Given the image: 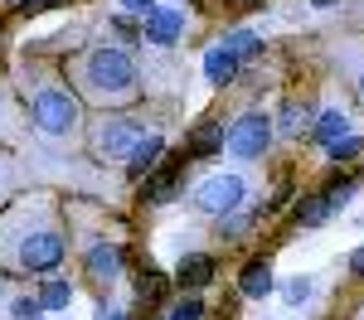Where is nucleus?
<instances>
[{"label":"nucleus","mask_w":364,"mask_h":320,"mask_svg":"<svg viewBox=\"0 0 364 320\" xmlns=\"http://www.w3.org/2000/svg\"><path fill=\"white\" fill-rule=\"evenodd\" d=\"M204 73H209V83H214V87H224V83H233V73H238V58L228 54L224 44H214V49L204 54Z\"/></svg>","instance_id":"15"},{"label":"nucleus","mask_w":364,"mask_h":320,"mask_svg":"<svg viewBox=\"0 0 364 320\" xmlns=\"http://www.w3.org/2000/svg\"><path fill=\"white\" fill-rule=\"evenodd\" d=\"M63 262V238L58 233H29L20 243V267L25 272H54Z\"/></svg>","instance_id":"5"},{"label":"nucleus","mask_w":364,"mask_h":320,"mask_svg":"<svg viewBox=\"0 0 364 320\" xmlns=\"http://www.w3.org/2000/svg\"><path fill=\"white\" fill-rule=\"evenodd\" d=\"M161 160H166V141H161V136H141V141L127 150V175H136V180H141V175L156 170Z\"/></svg>","instance_id":"9"},{"label":"nucleus","mask_w":364,"mask_h":320,"mask_svg":"<svg viewBox=\"0 0 364 320\" xmlns=\"http://www.w3.org/2000/svg\"><path fill=\"white\" fill-rule=\"evenodd\" d=\"M360 97H364V78H360Z\"/></svg>","instance_id":"32"},{"label":"nucleus","mask_w":364,"mask_h":320,"mask_svg":"<svg viewBox=\"0 0 364 320\" xmlns=\"http://www.w3.org/2000/svg\"><path fill=\"white\" fill-rule=\"evenodd\" d=\"M248 228H252L248 214H224V224H219V238H224V243H238V238H243Z\"/></svg>","instance_id":"22"},{"label":"nucleus","mask_w":364,"mask_h":320,"mask_svg":"<svg viewBox=\"0 0 364 320\" xmlns=\"http://www.w3.org/2000/svg\"><path fill=\"white\" fill-rule=\"evenodd\" d=\"M97 320H127V311H122V306H102V311H97Z\"/></svg>","instance_id":"30"},{"label":"nucleus","mask_w":364,"mask_h":320,"mask_svg":"<svg viewBox=\"0 0 364 320\" xmlns=\"http://www.w3.org/2000/svg\"><path fill=\"white\" fill-rule=\"evenodd\" d=\"M68 296H73V287H68V282H44V291H39V306H44V311H63V306H68Z\"/></svg>","instance_id":"19"},{"label":"nucleus","mask_w":364,"mask_h":320,"mask_svg":"<svg viewBox=\"0 0 364 320\" xmlns=\"http://www.w3.org/2000/svg\"><path fill=\"white\" fill-rule=\"evenodd\" d=\"M243 199H248V189L238 175H209L195 189V209L204 214H233V209H243Z\"/></svg>","instance_id":"4"},{"label":"nucleus","mask_w":364,"mask_h":320,"mask_svg":"<svg viewBox=\"0 0 364 320\" xmlns=\"http://www.w3.org/2000/svg\"><path fill=\"white\" fill-rule=\"evenodd\" d=\"M199 316H204V301H199V296H190V301H180V306L170 311V320H199Z\"/></svg>","instance_id":"24"},{"label":"nucleus","mask_w":364,"mask_h":320,"mask_svg":"<svg viewBox=\"0 0 364 320\" xmlns=\"http://www.w3.org/2000/svg\"><path fill=\"white\" fill-rule=\"evenodd\" d=\"M224 150V121H199L190 131V160H209Z\"/></svg>","instance_id":"12"},{"label":"nucleus","mask_w":364,"mask_h":320,"mask_svg":"<svg viewBox=\"0 0 364 320\" xmlns=\"http://www.w3.org/2000/svg\"><path fill=\"white\" fill-rule=\"evenodd\" d=\"M224 49L238 58V63H243V58H252L257 49H262V39H257L252 29H238V34H228V39H224Z\"/></svg>","instance_id":"18"},{"label":"nucleus","mask_w":364,"mask_h":320,"mask_svg":"<svg viewBox=\"0 0 364 320\" xmlns=\"http://www.w3.org/2000/svg\"><path fill=\"white\" fill-rule=\"evenodd\" d=\"M311 296V282L306 277H301V282H291V287H287V301H306Z\"/></svg>","instance_id":"26"},{"label":"nucleus","mask_w":364,"mask_h":320,"mask_svg":"<svg viewBox=\"0 0 364 320\" xmlns=\"http://www.w3.org/2000/svg\"><path fill=\"white\" fill-rule=\"evenodd\" d=\"M277 126L287 131V136H301V131H306V107H301V102H287Z\"/></svg>","instance_id":"20"},{"label":"nucleus","mask_w":364,"mask_h":320,"mask_svg":"<svg viewBox=\"0 0 364 320\" xmlns=\"http://www.w3.org/2000/svg\"><path fill=\"white\" fill-rule=\"evenodd\" d=\"M326 150H331V160H336V165H350V160L360 155L364 145H360V136H340V141H336V145H326Z\"/></svg>","instance_id":"23"},{"label":"nucleus","mask_w":364,"mask_h":320,"mask_svg":"<svg viewBox=\"0 0 364 320\" xmlns=\"http://www.w3.org/2000/svg\"><path fill=\"white\" fill-rule=\"evenodd\" d=\"M340 136H350V121L340 112H321V121L311 126V141H321V145H336Z\"/></svg>","instance_id":"16"},{"label":"nucleus","mask_w":364,"mask_h":320,"mask_svg":"<svg viewBox=\"0 0 364 320\" xmlns=\"http://www.w3.org/2000/svg\"><path fill=\"white\" fill-rule=\"evenodd\" d=\"M291 219L296 224H326L331 219V204H326V194H301V204L291 209Z\"/></svg>","instance_id":"17"},{"label":"nucleus","mask_w":364,"mask_h":320,"mask_svg":"<svg viewBox=\"0 0 364 320\" xmlns=\"http://www.w3.org/2000/svg\"><path fill=\"white\" fill-rule=\"evenodd\" d=\"M117 5H122L127 15H146V10H151V0H117Z\"/></svg>","instance_id":"27"},{"label":"nucleus","mask_w":364,"mask_h":320,"mask_svg":"<svg viewBox=\"0 0 364 320\" xmlns=\"http://www.w3.org/2000/svg\"><path fill=\"white\" fill-rule=\"evenodd\" d=\"M195 5H199V0H195Z\"/></svg>","instance_id":"33"},{"label":"nucleus","mask_w":364,"mask_h":320,"mask_svg":"<svg viewBox=\"0 0 364 320\" xmlns=\"http://www.w3.org/2000/svg\"><path fill=\"white\" fill-rule=\"evenodd\" d=\"M175 189H180V160H170V165H161V170L146 180V189H141V199L146 204H170L175 199Z\"/></svg>","instance_id":"11"},{"label":"nucleus","mask_w":364,"mask_h":320,"mask_svg":"<svg viewBox=\"0 0 364 320\" xmlns=\"http://www.w3.org/2000/svg\"><path fill=\"white\" fill-rule=\"evenodd\" d=\"M321 194H326V204H331V209H340V204L355 194V180H350V175H336V180H331V184H326Z\"/></svg>","instance_id":"21"},{"label":"nucleus","mask_w":364,"mask_h":320,"mask_svg":"<svg viewBox=\"0 0 364 320\" xmlns=\"http://www.w3.org/2000/svg\"><path fill=\"white\" fill-rule=\"evenodd\" d=\"M10 5H20V10H49V5H58V0H10Z\"/></svg>","instance_id":"29"},{"label":"nucleus","mask_w":364,"mask_h":320,"mask_svg":"<svg viewBox=\"0 0 364 320\" xmlns=\"http://www.w3.org/2000/svg\"><path fill=\"white\" fill-rule=\"evenodd\" d=\"M311 5H321V10H331V5H336V0H311Z\"/></svg>","instance_id":"31"},{"label":"nucleus","mask_w":364,"mask_h":320,"mask_svg":"<svg viewBox=\"0 0 364 320\" xmlns=\"http://www.w3.org/2000/svg\"><path fill=\"white\" fill-rule=\"evenodd\" d=\"M127 272V248L122 243H97V248H87V277L92 282H117Z\"/></svg>","instance_id":"7"},{"label":"nucleus","mask_w":364,"mask_h":320,"mask_svg":"<svg viewBox=\"0 0 364 320\" xmlns=\"http://www.w3.org/2000/svg\"><path fill=\"white\" fill-rule=\"evenodd\" d=\"M39 311H44L39 301H15V320H39Z\"/></svg>","instance_id":"25"},{"label":"nucleus","mask_w":364,"mask_h":320,"mask_svg":"<svg viewBox=\"0 0 364 320\" xmlns=\"http://www.w3.org/2000/svg\"><path fill=\"white\" fill-rule=\"evenodd\" d=\"M29 116H34V126H39V131L63 136V131H73V126H78V102H73L68 92H39V97L29 102Z\"/></svg>","instance_id":"3"},{"label":"nucleus","mask_w":364,"mask_h":320,"mask_svg":"<svg viewBox=\"0 0 364 320\" xmlns=\"http://www.w3.org/2000/svg\"><path fill=\"white\" fill-rule=\"evenodd\" d=\"M175 282H180L185 291L209 287V282H214V258H204V253H190V258L175 267Z\"/></svg>","instance_id":"13"},{"label":"nucleus","mask_w":364,"mask_h":320,"mask_svg":"<svg viewBox=\"0 0 364 320\" xmlns=\"http://www.w3.org/2000/svg\"><path fill=\"white\" fill-rule=\"evenodd\" d=\"M238 291L248 296V301H257V296H272V262H248L243 267V277H238Z\"/></svg>","instance_id":"14"},{"label":"nucleus","mask_w":364,"mask_h":320,"mask_svg":"<svg viewBox=\"0 0 364 320\" xmlns=\"http://www.w3.org/2000/svg\"><path fill=\"white\" fill-rule=\"evenodd\" d=\"M83 83L97 97H132L136 92V63L122 49H92L83 63Z\"/></svg>","instance_id":"1"},{"label":"nucleus","mask_w":364,"mask_h":320,"mask_svg":"<svg viewBox=\"0 0 364 320\" xmlns=\"http://www.w3.org/2000/svg\"><path fill=\"white\" fill-rule=\"evenodd\" d=\"M180 29H185V15H180V10H161V5L146 10V39H151V44L166 49V44L180 39Z\"/></svg>","instance_id":"8"},{"label":"nucleus","mask_w":364,"mask_h":320,"mask_svg":"<svg viewBox=\"0 0 364 320\" xmlns=\"http://www.w3.org/2000/svg\"><path fill=\"white\" fill-rule=\"evenodd\" d=\"M350 272L364 282V248H355V253H350Z\"/></svg>","instance_id":"28"},{"label":"nucleus","mask_w":364,"mask_h":320,"mask_svg":"<svg viewBox=\"0 0 364 320\" xmlns=\"http://www.w3.org/2000/svg\"><path fill=\"white\" fill-rule=\"evenodd\" d=\"M224 145L238 155V160H257V155H267V145H272V116H262V112L238 116V121L224 131Z\"/></svg>","instance_id":"2"},{"label":"nucleus","mask_w":364,"mask_h":320,"mask_svg":"<svg viewBox=\"0 0 364 320\" xmlns=\"http://www.w3.org/2000/svg\"><path fill=\"white\" fill-rule=\"evenodd\" d=\"M132 282H136V306H141V311H156V306L166 301V291H170V277H166V272H156V267L136 272Z\"/></svg>","instance_id":"10"},{"label":"nucleus","mask_w":364,"mask_h":320,"mask_svg":"<svg viewBox=\"0 0 364 320\" xmlns=\"http://www.w3.org/2000/svg\"><path fill=\"white\" fill-rule=\"evenodd\" d=\"M136 141H141V136H136V121H122V116H112V121H102V126H97L92 150H97L102 160H117V155H127Z\"/></svg>","instance_id":"6"}]
</instances>
